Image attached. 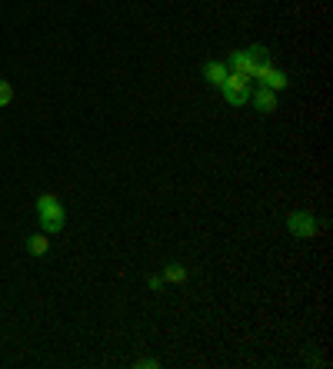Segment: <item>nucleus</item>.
<instances>
[{
    "label": "nucleus",
    "instance_id": "1",
    "mask_svg": "<svg viewBox=\"0 0 333 369\" xmlns=\"http://www.w3.org/2000/svg\"><path fill=\"white\" fill-rule=\"evenodd\" d=\"M37 220L44 233L53 236V233H60L67 227V213H64V203H60V196L57 193H40L37 196Z\"/></svg>",
    "mask_w": 333,
    "mask_h": 369
},
{
    "label": "nucleus",
    "instance_id": "2",
    "mask_svg": "<svg viewBox=\"0 0 333 369\" xmlns=\"http://www.w3.org/2000/svg\"><path fill=\"white\" fill-rule=\"evenodd\" d=\"M230 70H237V74H247L250 80H256V76L263 74L270 67V51L267 47H247V51H233L230 57Z\"/></svg>",
    "mask_w": 333,
    "mask_h": 369
},
{
    "label": "nucleus",
    "instance_id": "3",
    "mask_svg": "<svg viewBox=\"0 0 333 369\" xmlns=\"http://www.w3.org/2000/svg\"><path fill=\"white\" fill-rule=\"evenodd\" d=\"M220 90H223V100L230 103V107H240V103L250 100V76H247V74H237V70H230Z\"/></svg>",
    "mask_w": 333,
    "mask_h": 369
},
{
    "label": "nucleus",
    "instance_id": "4",
    "mask_svg": "<svg viewBox=\"0 0 333 369\" xmlns=\"http://www.w3.org/2000/svg\"><path fill=\"white\" fill-rule=\"evenodd\" d=\"M287 229L294 233L296 240H310V236H317V220H313V213H290V220H287Z\"/></svg>",
    "mask_w": 333,
    "mask_h": 369
},
{
    "label": "nucleus",
    "instance_id": "5",
    "mask_svg": "<svg viewBox=\"0 0 333 369\" xmlns=\"http://www.w3.org/2000/svg\"><path fill=\"white\" fill-rule=\"evenodd\" d=\"M254 107L260 110V114H273V110H277V90L256 87L254 90Z\"/></svg>",
    "mask_w": 333,
    "mask_h": 369
},
{
    "label": "nucleus",
    "instance_id": "6",
    "mask_svg": "<svg viewBox=\"0 0 333 369\" xmlns=\"http://www.w3.org/2000/svg\"><path fill=\"white\" fill-rule=\"evenodd\" d=\"M227 74H230V67L220 64V60H210V64H204V76H207V83H210V87H223Z\"/></svg>",
    "mask_w": 333,
    "mask_h": 369
},
{
    "label": "nucleus",
    "instance_id": "7",
    "mask_svg": "<svg viewBox=\"0 0 333 369\" xmlns=\"http://www.w3.org/2000/svg\"><path fill=\"white\" fill-rule=\"evenodd\" d=\"M256 80H260V87H270V90H283L287 83H290V80H287V74H283V70H277V67H267V70L256 76Z\"/></svg>",
    "mask_w": 333,
    "mask_h": 369
},
{
    "label": "nucleus",
    "instance_id": "8",
    "mask_svg": "<svg viewBox=\"0 0 333 369\" xmlns=\"http://www.w3.org/2000/svg\"><path fill=\"white\" fill-rule=\"evenodd\" d=\"M47 250H51L47 233H34V236H27V253H30V256H44Z\"/></svg>",
    "mask_w": 333,
    "mask_h": 369
},
{
    "label": "nucleus",
    "instance_id": "9",
    "mask_svg": "<svg viewBox=\"0 0 333 369\" xmlns=\"http://www.w3.org/2000/svg\"><path fill=\"white\" fill-rule=\"evenodd\" d=\"M183 280H187V269L180 267V263H170L164 269V283H183Z\"/></svg>",
    "mask_w": 333,
    "mask_h": 369
},
{
    "label": "nucleus",
    "instance_id": "10",
    "mask_svg": "<svg viewBox=\"0 0 333 369\" xmlns=\"http://www.w3.org/2000/svg\"><path fill=\"white\" fill-rule=\"evenodd\" d=\"M13 103V87L7 80H0V107H11Z\"/></svg>",
    "mask_w": 333,
    "mask_h": 369
},
{
    "label": "nucleus",
    "instance_id": "11",
    "mask_svg": "<svg viewBox=\"0 0 333 369\" xmlns=\"http://www.w3.org/2000/svg\"><path fill=\"white\" fill-rule=\"evenodd\" d=\"M137 366H141V369H147V366H160V363H157V359H150V356H147V359H137Z\"/></svg>",
    "mask_w": 333,
    "mask_h": 369
},
{
    "label": "nucleus",
    "instance_id": "12",
    "mask_svg": "<svg viewBox=\"0 0 333 369\" xmlns=\"http://www.w3.org/2000/svg\"><path fill=\"white\" fill-rule=\"evenodd\" d=\"M150 286H154V290H164V276H150Z\"/></svg>",
    "mask_w": 333,
    "mask_h": 369
}]
</instances>
